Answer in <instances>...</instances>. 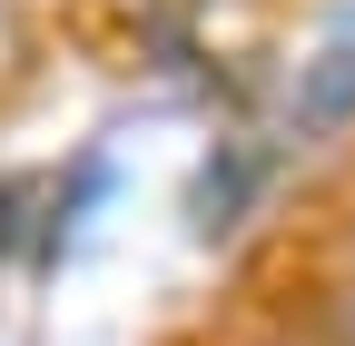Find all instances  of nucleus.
Returning a JSON list of instances; mask_svg holds the SVG:
<instances>
[{"mask_svg": "<svg viewBox=\"0 0 355 346\" xmlns=\"http://www.w3.org/2000/svg\"><path fill=\"white\" fill-rule=\"evenodd\" d=\"M286 327L306 346H355V257L326 238V247H306V267H296V297H286Z\"/></svg>", "mask_w": 355, "mask_h": 346, "instance_id": "f257e3e1", "label": "nucleus"}, {"mask_svg": "<svg viewBox=\"0 0 355 346\" xmlns=\"http://www.w3.org/2000/svg\"><path fill=\"white\" fill-rule=\"evenodd\" d=\"M30 79H40V30L20 0H0V99H20Z\"/></svg>", "mask_w": 355, "mask_h": 346, "instance_id": "f03ea898", "label": "nucleus"}, {"mask_svg": "<svg viewBox=\"0 0 355 346\" xmlns=\"http://www.w3.org/2000/svg\"><path fill=\"white\" fill-rule=\"evenodd\" d=\"M336 247L355 257V188H345V218H336Z\"/></svg>", "mask_w": 355, "mask_h": 346, "instance_id": "20e7f679", "label": "nucleus"}, {"mask_svg": "<svg viewBox=\"0 0 355 346\" xmlns=\"http://www.w3.org/2000/svg\"><path fill=\"white\" fill-rule=\"evenodd\" d=\"M217 346H306L286 317H257V327H227V336H217Z\"/></svg>", "mask_w": 355, "mask_h": 346, "instance_id": "7ed1b4c3", "label": "nucleus"}]
</instances>
